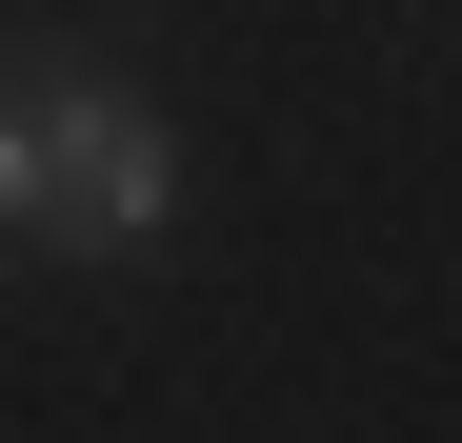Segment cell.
<instances>
[{
	"mask_svg": "<svg viewBox=\"0 0 462 443\" xmlns=\"http://www.w3.org/2000/svg\"><path fill=\"white\" fill-rule=\"evenodd\" d=\"M0 222H21V242H81V262L162 242V222H181V141H162V101L101 81V61L0 81Z\"/></svg>",
	"mask_w": 462,
	"mask_h": 443,
	"instance_id": "obj_1",
	"label": "cell"
}]
</instances>
